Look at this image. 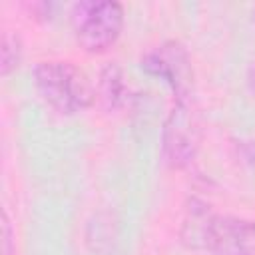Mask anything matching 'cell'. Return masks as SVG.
<instances>
[{"label": "cell", "mask_w": 255, "mask_h": 255, "mask_svg": "<svg viewBox=\"0 0 255 255\" xmlns=\"http://www.w3.org/2000/svg\"><path fill=\"white\" fill-rule=\"evenodd\" d=\"M141 70L165 80L173 90L175 100L193 98V66L185 46L177 40H167L141 56Z\"/></svg>", "instance_id": "cell-4"}, {"label": "cell", "mask_w": 255, "mask_h": 255, "mask_svg": "<svg viewBox=\"0 0 255 255\" xmlns=\"http://www.w3.org/2000/svg\"><path fill=\"white\" fill-rule=\"evenodd\" d=\"M239 155L243 157V161L247 165H251L255 169V139L239 141Z\"/></svg>", "instance_id": "cell-9"}, {"label": "cell", "mask_w": 255, "mask_h": 255, "mask_svg": "<svg viewBox=\"0 0 255 255\" xmlns=\"http://www.w3.org/2000/svg\"><path fill=\"white\" fill-rule=\"evenodd\" d=\"M201 145V124L197 108L191 100H175L161 129L163 157L171 167H187Z\"/></svg>", "instance_id": "cell-3"}, {"label": "cell", "mask_w": 255, "mask_h": 255, "mask_svg": "<svg viewBox=\"0 0 255 255\" xmlns=\"http://www.w3.org/2000/svg\"><path fill=\"white\" fill-rule=\"evenodd\" d=\"M128 96H129V88L126 84V76L122 68L116 62L106 64L100 70V78L96 86V98L102 104V108L108 112L120 110L126 104Z\"/></svg>", "instance_id": "cell-7"}, {"label": "cell", "mask_w": 255, "mask_h": 255, "mask_svg": "<svg viewBox=\"0 0 255 255\" xmlns=\"http://www.w3.org/2000/svg\"><path fill=\"white\" fill-rule=\"evenodd\" d=\"M205 249L213 255H255V219L215 213Z\"/></svg>", "instance_id": "cell-5"}, {"label": "cell", "mask_w": 255, "mask_h": 255, "mask_svg": "<svg viewBox=\"0 0 255 255\" xmlns=\"http://www.w3.org/2000/svg\"><path fill=\"white\" fill-rule=\"evenodd\" d=\"M34 86L42 100L60 114H76L90 108L96 88L90 78L72 62L44 60L34 66Z\"/></svg>", "instance_id": "cell-1"}, {"label": "cell", "mask_w": 255, "mask_h": 255, "mask_svg": "<svg viewBox=\"0 0 255 255\" xmlns=\"http://www.w3.org/2000/svg\"><path fill=\"white\" fill-rule=\"evenodd\" d=\"M2 60H0V72L2 76H8L12 70L18 68L22 60V40L12 30H6L2 34V48H0Z\"/></svg>", "instance_id": "cell-8"}, {"label": "cell", "mask_w": 255, "mask_h": 255, "mask_svg": "<svg viewBox=\"0 0 255 255\" xmlns=\"http://www.w3.org/2000/svg\"><path fill=\"white\" fill-rule=\"evenodd\" d=\"M247 86H249V90L255 94V62L249 66V70H247Z\"/></svg>", "instance_id": "cell-10"}, {"label": "cell", "mask_w": 255, "mask_h": 255, "mask_svg": "<svg viewBox=\"0 0 255 255\" xmlns=\"http://www.w3.org/2000/svg\"><path fill=\"white\" fill-rule=\"evenodd\" d=\"M70 18L78 44L90 54H100L122 34L124 6L116 0H86L74 4Z\"/></svg>", "instance_id": "cell-2"}, {"label": "cell", "mask_w": 255, "mask_h": 255, "mask_svg": "<svg viewBox=\"0 0 255 255\" xmlns=\"http://www.w3.org/2000/svg\"><path fill=\"white\" fill-rule=\"evenodd\" d=\"M215 213L211 211V207L197 199L191 197L185 205V213H183V221H181V231L179 237L187 247L193 249H205V239H207V231L211 227Z\"/></svg>", "instance_id": "cell-6"}]
</instances>
